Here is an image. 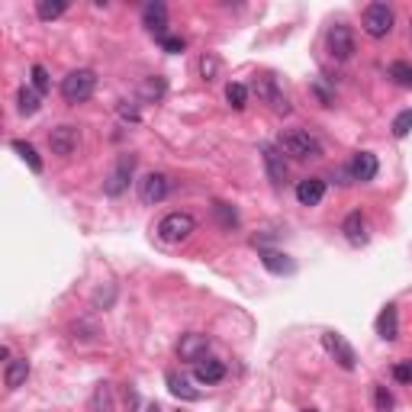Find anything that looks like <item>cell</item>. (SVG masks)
<instances>
[{"mask_svg": "<svg viewBox=\"0 0 412 412\" xmlns=\"http://www.w3.org/2000/svg\"><path fill=\"white\" fill-rule=\"evenodd\" d=\"M277 148L284 155L296 161H309V158H322V142L316 139L309 129H286L277 139Z\"/></svg>", "mask_w": 412, "mask_h": 412, "instance_id": "6da1fadb", "label": "cell"}, {"mask_svg": "<svg viewBox=\"0 0 412 412\" xmlns=\"http://www.w3.org/2000/svg\"><path fill=\"white\" fill-rule=\"evenodd\" d=\"M94 91H97V74H94L91 68H77L62 81V97H65V104H71V106L91 100Z\"/></svg>", "mask_w": 412, "mask_h": 412, "instance_id": "7a4b0ae2", "label": "cell"}, {"mask_svg": "<svg viewBox=\"0 0 412 412\" xmlns=\"http://www.w3.org/2000/svg\"><path fill=\"white\" fill-rule=\"evenodd\" d=\"M155 232H158L161 242L181 245L196 232V219L190 216V213H168V216L158 223V229H155Z\"/></svg>", "mask_w": 412, "mask_h": 412, "instance_id": "3957f363", "label": "cell"}, {"mask_svg": "<svg viewBox=\"0 0 412 412\" xmlns=\"http://www.w3.org/2000/svg\"><path fill=\"white\" fill-rule=\"evenodd\" d=\"M133 174H135V155H119L116 165H113V171L104 177V194L106 196L126 194L129 181H133Z\"/></svg>", "mask_w": 412, "mask_h": 412, "instance_id": "277c9868", "label": "cell"}, {"mask_svg": "<svg viewBox=\"0 0 412 412\" xmlns=\"http://www.w3.org/2000/svg\"><path fill=\"white\" fill-rule=\"evenodd\" d=\"M361 26L370 39H384L393 33V10L386 4H370L361 16Z\"/></svg>", "mask_w": 412, "mask_h": 412, "instance_id": "5b68a950", "label": "cell"}, {"mask_svg": "<svg viewBox=\"0 0 412 412\" xmlns=\"http://www.w3.org/2000/svg\"><path fill=\"white\" fill-rule=\"evenodd\" d=\"M325 45H328V52H332L335 62H348V58L355 55V33H351L348 23H335V26H328Z\"/></svg>", "mask_w": 412, "mask_h": 412, "instance_id": "8992f818", "label": "cell"}, {"mask_svg": "<svg viewBox=\"0 0 412 412\" xmlns=\"http://www.w3.org/2000/svg\"><path fill=\"white\" fill-rule=\"evenodd\" d=\"M252 91L258 94L261 104H267L274 113H290V100H286V94L277 87V81H274L271 74H261L252 81Z\"/></svg>", "mask_w": 412, "mask_h": 412, "instance_id": "52a82bcc", "label": "cell"}, {"mask_svg": "<svg viewBox=\"0 0 412 412\" xmlns=\"http://www.w3.org/2000/svg\"><path fill=\"white\" fill-rule=\"evenodd\" d=\"M206 355H210V338L200 335V332H187V335H181V342H177V357L187 364H200L206 361Z\"/></svg>", "mask_w": 412, "mask_h": 412, "instance_id": "ba28073f", "label": "cell"}, {"mask_svg": "<svg viewBox=\"0 0 412 412\" xmlns=\"http://www.w3.org/2000/svg\"><path fill=\"white\" fill-rule=\"evenodd\" d=\"M322 348H325L328 355L335 357V361L342 364L345 370H355V367H357L355 348H351V345L345 342V335H338V332H325V335H322Z\"/></svg>", "mask_w": 412, "mask_h": 412, "instance_id": "9c48e42d", "label": "cell"}, {"mask_svg": "<svg viewBox=\"0 0 412 412\" xmlns=\"http://www.w3.org/2000/svg\"><path fill=\"white\" fill-rule=\"evenodd\" d=\"M168 190H171L168 174H145L139 181V200L145 203V206H155V203H161L168 196Z\"/></svg>", "mask_w": 412, "mask_h": 412, "instance_id": "30bf717a", "label": "cell"}, {"mask_svg": "<svg viewBox=\"0 0 412 412\" xmlns=\"http://www.w3.org/2000/svg\"><path fill=\"white\" fill-rule=\"evenodd\" d=\"M77 142H81V135H77L74 126H55L49 133V148L58 158H71L77 152Z\"/></svg>", "mask_w": 412, "mask_h": 412, "instance_id": "8fae6325", "label": "cell"}, {"mask_svg": "<svg viewBox=\"0 0 412 412\" xmlns=\"http://www.w3.org/2000/svg\"><path fill=\"white\" fill-rule=\"evenodd\" d=\"M142 23H145V29L152 35H158V43L168 39V7H165V4H148V7L142 10Z\"/></svg>", "mask_w": 412, "mask_h": 412, "instance_id": "7c38bea8", "label": "cell"}, {"mask_svg": "<svg viewBox=\"0 0 412 412\" xmlns=\"http://www.w3.org/2000/svg\"><path fill=\"white\" fill-rule=\"evenodd\" d=\"M261 155H265V168H267V177L274 184H284L286 181V161H284V152L277 145H261Z\"/></svg>", "mask_w": 412, "mask_h": 412, "instance_id": "4fadbf2b", "label": "cell"}, {"mask_svg": "<svg viewBox=\"0 0 412 412\" xmlns=\"http://www.w3.org/2000/svg\"><path fill=\"white\" fill-rule=\"evenodd\" d=\"M322 196H325V181L322 177H306V181L296 184V200H300V206H319Z\"/></svg>", "mask_w": 412, "mask_h": 412, "instance_id": "5bb4252c", "label": "cell"}, {"mask_svg": "<svg viewBox=\"0 0 412 412\" xmlns=\"http://www.w3.org/2000/svg\"><path fill=\"white\" fill-rule=\"evenodd\" d=\"M342 232H345V238H348L351 245H367V219H364V213L361 210H355V213H348L345 216V223H342Z\"/></svg>", "mask_w": 412, "mask_h": 412, "instance_id": "9a60e30c", "label": "cell"}, {"mask_svg": "<svg viewBox=\"0 0 412 412\" xmlns=\"http://www.w3.org/2000/svg\"><path fill=\"white\" fill-rule=\"evenodd\" d=\"M348 168H351V177H355V181L367 184V181H374V177H377V158H374L370 152H357Z\"/></svg>", "mask_w": 412, "mask_h": 412, "instance_id": "2e32d148", "label": "cell"}, {"mask_svg": "<svg viewBox=\"0 0 412 412\" xmlns=\"http://www.w3.org/2000/svg\"><path fill=\"white\" fill-rule=\"evenodd\" d=\"M194 377H196V384L213 386V384H219V380L226 377V364L223 361H213V357H206V361L194 364Z\"/></svg>", "mask_w": 412, "mask_h": 412, "instance_id": "e0dca14e", "label": "cell"}, {"mask_svg": "<svg viewBox=\"0 0 412 412\" xmlns=\"http://www.w3.org/2000/svg\"><path fill=\"white\" fill-rule=\"evenodd\" d=\"M377 335L384 338V342H396L399 338V316H396V306H384L377 316Z\"/></svg>", "mask_w": 412, "mask_h": 412, "instance_id": "ac0fdd59", "label": "cell"}, {"mask_svg": "<svg viewBox=\"0 0 412 412\" xmlns=\"http://www.w3.org/2000/svg\"><path fill=\"white\" fill-rule=\"evenodd\" d=\"M26 377H29L26 357H13V361H7V370H4V384H7V390H20V386L26 384Z\"/></svg>", "mask_w": 412, "mask_h": 412, "instance_id": "d6986e66", "label": "cell"}, {"mask_svg": "<svg viewBox=\"0 0 412 412\" xmlns=\"http://www.w3.org/2000/svg\"><path fill=\"white\" fill-rule=\"evenodd\" d=\"M261 265H265L271 274H290L294 271V261L286 258V255H280V252H271V248L261 252Z\"/></svg>", "mask_w": 412, "mask_h": 412, "instance_id": "ffe728a7", "label": "cell"}, {"mask_svg": "<svg viewBox=\"0 0 412 412\" xmlns=\"http://www.w3.org/2000/svg\"><path fill=\"white\" fill-rule=\"evenodd\" d=\"M91 412H113V390L110 384H97L91 393V406H87Z\"/></svg>", "mask_w": 412, "mask_h": 412, "instance_id": "44dd1931", "label": "cell"}, {"mask_svg": "<svg viewBox=\"0 0 412 412\" xmlns=\"http://www.w3.org/2000/svg\"><path fill=\"white\" fill-rule=\"evenodd\" d=\"M168 390L174 393L177 399H187V403H196V399H200V390H194V386H190L184 377H177L174 370L168 374Z\"/></svg>", "mask_w": 412, "mask_h": 412, "instance_id": "7402d4cb", "label": "cell"}, {"mask_svg": "<svg viewBox=\"0 0 412 412\" xmlns=\"http://www.w3.org/2000/svg\"><path fill=\"white\" fill-rule=\"evenodd\" d=\"M16 110H20L23 116H35V113H39V94H35L33 87H20V91H16Z\"/></svg>", "mask_w": 412, "mask_h": 412, "instance_id": "603a6c76", "label": "cell"}, {"mask_svg": "<svg viewBox=\"0 0 412 412\" xmlns=\"http://www.w3.org/2000/svg\"><path fill=\"white\" fill-rule=\"evenodd\" d=\"M65 10H68V4H65V0H39V4H35V16H39V20H45V23L58 20Z\"/></svg>", "mask_w": 412, "mask_h": 412, "instance_id": "cb8c5ba5", "label": "cell"}, {"mask_svg": "<svg viewBox=\"0 0 412 412\" xmlns=\"http://www.w3.org/2000/svg\"><path fill=\"white\" fill-rule=\"evenodd\" d=\"M13 152L20 155L23 161H26V165H29V171H35V174H43V158L35 155V148L29 145V142H20V139H16V142H13Z\"/></svg>", "mask_w": 412, "mask_h": 412, "instance_id": "d4e9b609", "label": "cell"}, {"mask_svg": "<svg viewBox=\"0 0 412 412\" xmlns=\"http://www.w3.org/2000/svg\"><path fill=\"white\" fill-rule=\"evenodd\" d=\"M226 100H229L232 110H245V106H248V87L238 84V81L226 84Z\"/></svg>", "mask_w": 412, "mask_h": 412, "instance_id": "484cf974", "label": "cell"}, {"mask_svg": "<svg viewBox=\"0 0 412 412\" xmlns=\"http://www.w3.org/2000/svg\"><path fill=\"white\" fill-rule=\"evenodd\" d=\"M213 216L219 219V226H223V229H232V226H238V213H235V206H229V203H223V200L213 203Z\"/></svg>", "mask_w": 412, "mask_h": 412, "instance_id": "4316f807", "label": "cell"}, {"mask_svg": "<svg viewBox=\"0 0 412 412\" xmlns=\"http://www.w3.org/2000/svg\"><path fill=\"white\" fill-rule=\"evenodd\" d=\"M386 74L393 77V84H399V87H406V91H412V65H406V62H393Z\"/></svg>", "mask_w": 412, "mask_h": 412, "instance_id": "83f0119b", "label": "cell"}, {"mask_svg": "<svg viewBox=\"0 0 412 412\" xmlns=\"http://www.w3.org/2000/svg\"><path fill=\"white\" fill-rule=\"evenodd\" d=\"M200 74H203V81H216L219 77V58L213 55V52H206V55L200 58Z\"/></svg>", "mask_w": 412, "mask_h": 412, "instance_id": "f1b7e54d", "label": "cell"}, {"mask_svg": "<svg viewBox=\"0 0 412 412\" xmlns=\"http://www.w3.org/2000/svg\"><path fill=\"white\" fill-rule=\"evenodd\" d=\"M374 406L377 412H393V393L384 384H374Z\"/></svg>", "mask_w": 412, "mask_h": 412, "instance_id": "f546056e", "label": "cell"}, {"mask_svg": "<svg viewBox=\"0 0 412 412\" xmlns=\"http://www.w3.org/2000/svg\"><path fill=\"white\" fill-rule=\"evenodd\" d=\"M409 133H412V110H403L393 119V135H396V139H406Z\"/></svg>", "mask_w": 412, "mask_h": 412, "instance_id": "4dcf8cb0", "label": "cell"}, {"mask_svg": "<svg viewBox=\"0 0 412 412\" xmlns=\"http://www.w3.org/2000/svg\"><path fill=\"white\" fill-rule=\"evenodd\" d=\"M49 71L43 68V65H33V87H35V94H45L49 91Z\"/></svg>", "mask_w": 412, "mask_h": 412, "instance_id": "1f68e13d", "label": "cell"}, {"mask_svg": "<svg viewBox=\"0 0 412 412\" xmlns=\"http://www.w3.org/2000/svg\"><path fill=\"white\" fill-rule=\"evenodd\" d=\"M393 377H396L399 384H412V361H399L396 367H393Z\"/></svg>", "mask_w": 412, "mask_h": 412, "instance_id": "d6a6232c", "label": "cell"}, {"mask_svg": "<svg viewBox=\"0 0 412 412\" xmlns=\"http://www.w3.org/2000/svg\"><path fill=\"white\" fill-rule=\"evenodd\" d=\"M161 49H165V52H171V55H177V52H184V49H187V43H184L181 35H168V39H161Z\"/></svg>", "mask_w": 412, "mask_h": 412, "instance_id": "836d02e7", "label": "cell"}, {"mask_svg": "<svg viewBox=\"0 0 412 412\" xmlns=\"http://www.w3.org/2000/svg\"><path fill=\"white\" fill-rule=\"evenodd\" d=\"M142 94H145V97H155V100H158L161 94H165V81H161V77H155V81H148V84L142 87Z\"/></svg>", "mask_w": 412, "mask_h": 412, "instance_id": "e575fe53", "label": "cell"}, {"mask_svg": "<svg viewBox=\"0 0 412 412\" xmlns=\"http://www.w3.org/2000/svg\"><path fill=\"white\" fill-rule=\"evenodd\" d=\"M119 116H123V119H139V110L129 106V104H123V106H119Z\"/></svg>", "mask_w": 412, "mask_h": 412, "instance_id": "d590c367", "label": "cell"}, {"mask_svg": "<svg viewBox=\"0 0 412 412\" xmlns=\"http://www.w3.org/2000/svg\"><path fill=\"white\" fill-rule=\"evenodd\" d=\"M148 412H161V409H158V406H148Z\"/></svg>", "mask_w": 412, "mask_h": 412, "instance_id": "8d00e7d4", "label": "cell"}, {"mask_svg": "<svg viewBox=\"0 0 412 412\" xmlns=\"http://www.w3.org/2000/svg\"><path fill=\"white\" fill-rule=\"evenodd\" d=\"M300 412H316V409H300Z\"/></svg>", "mask_w": 412, "mask_h": 412, "instance_id": "74e56055", "label": "cell"}]
</instances>
